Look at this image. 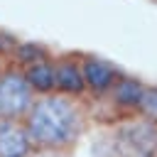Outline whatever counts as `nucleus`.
Here are the masks:
<instances>
[{"label":"nucleus","mask_w":157,"mask_h":157,"mask_svg":"<svg viewBox=\"0 0 157 157\" xmlns=\"http://www.w3.org/2000/svg\"><path fill=\"white\" fill-rule=\"evenodd\" d=\"M25 128L37 152L66 155L71 152L88 128V105L83 96L39 93L25 115Z\"/></svg>","instance_id":"f257e3e1"},{"label":"nucleus","mask_w":157,"mask_h":157,"mask_svg":"<svg viewBox=\"0 0 157 157\" xmlns=\"http://www.w3.org/2000/svg\"><path fill=\"white\" fill-rule=\"evenodd\" d=\"M110 157H157V125L130 115L110 128Z\"/></svg>","instance_id":"f03ea898"},{"label":"nucleus","mask_w":157,"mask_h":157,"mask_svg":"<svg viewBox=\"0 0 157 157\" xmlns=\"http://www.w3.org/2000/svg\"><path fill=\"white\" fill-rule=\"evenodd\" d=\"M37 93L25 78L22 69L10 61L0 74V120H25Z\"/></svg>","instance_id":"7ed1b4c3"},{"label":"nucleus","mask_w":157,"mask_h":157,"mask_svg":"<svg viewBox=\"0 0 157 157\" xmlns=\"http://www.w3.org/2000/svg\"><path fill=\"white\" fill-rule=\"evenodd\" d=\"M81 69H83L86 93H91V96H108L110 88L123 76V71L115 64H110L108 59H101V56H81Z\"/></svg>","instance_id":"20e7f679"},{"label":"nucleus","mask_w":157,"mask_h":157,"mask_svg":"<svg viewBox=\"0 0 157 157\" xmlns=\"http://www.w3.org/2000/svg\"><path fill=\"white\" fill-rule=\"evenodd\" d=\"M25 120H0V157H34Z\"/></svg>","instance_id":"39448f33"},{"label":"nucleus","mask_w":157,"mask_h":157,"mask_svg":"<svg viewBox=\"0 0 157 157\" xmlns=\"http://www.w3.org/2000/svg\"><path fill=\"white\" fill-rule=\"evenodd\" d=\"M54 78H56V91L59 93L86 96L81 56H59V59H54Z\"/></svg>","instance_id":"423d86ee"},{"label":"nucleus","mask_w":157,"mask_h":157,"mask_svg":"<svg viewBox=\"0 0 157 157\" xmlns=\"http://www.w3.org/2000/svg\"><path fill=\"white\" fill-rule=\"evenodd\" d=\"M25 78L29 81V86L34 88V93H52L56 91V78H54V59L47 54V56H39L34 61H27V64H20Z\"/></svg>","instance_id":"0eeeda50"},{"label":"nucleus","mask_w":157,"mask_h":157,"mask_svg":"<svg viewBox=\"0 0 157 157\" xmlns=\"http://www.w3.org/2000/svg\"><path fill=\"white\" fill-rule=\"evenodd\" d=\"M142 88H145V83H142L140 78H135V76H125V74H123V76L118 78V83L110 88L108 98L113 101V105H115L118 110L135 115L137 103H140V96H142Z\"/></svg>","instance_id":"6e6552de"},{"label":"nucleus","mask_w":157,"mask_h":157,"mask_svg":"<svg viewBox=\"0 0 157 157\" xmlns=\"http://www.w3.org/2000/svg\"><path fill=\"white\" fill-rule=\"evenodd\" d=\"M135 115H140V118H145V120H150V123H155V125H157V86L145 83Z\"/></svg>","instance_id":"1a4fd4ad"},{"label":"nucleus","mask_w":157,"mask_h":157,"mask_svg":"<svg viewBox=\"0 0 157 157\" xmlns=\"http://www.w3.org/2000/svg\"><path fill=\"white\" fill-rule=\"evenodd\" d=\"M7 66H10V56H5V54H0V74H2V71H5Z\"/></svg>","instance_id":"9d476101"}]
</instances>
